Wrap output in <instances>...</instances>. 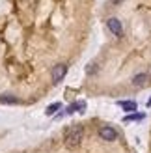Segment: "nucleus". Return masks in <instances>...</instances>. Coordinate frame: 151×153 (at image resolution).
Masks as SVG:
<instances>
[{"instance_id":"nucleus-1","label":"nucleus","mask_w":151,"mask_h":153,"mask_svg":"<svg viewBox=\"0 0 151 153\" xmlns=\"http://www.w3.org/2000/svg\"><path fill=\"white\" fill-rule=\"evenodd\" d=\"M82 138H84V127L73 125L71 129H67V133H65V146L69 149H75V148L80 146Z\"/></svg>"},{"instance_id":"nucleus-2","label":"nucleus","mask_w":151,"mask_h":153,"mask_svg":"<svg viewBox=\"0 0 151 153\" xmlns=\"http://www.w3.org/2000/svg\"><path fill=\"white\" fill-rule=\"evenodd\" d=\"M67 75V64H56L54 67L50 69V79L54 84H60Z\"/></svg>"},{"instance_id":"nucleus-3","label":"nucleus","mask_w":151,"mask_h":153,"mask_svg":"<svg viewBox=\"0 0 151 153\" xmlns=\"http://www.w3.org/2000/svg\"><path fill=\"white\" fill-rule=\"evenodd\" d=\"M99 136L104 142H114V140H118V131L112 125H103L99 129Z\"/></svg>"},{"instance_id":"nucleus-4","label":"nucleus","mask_w":151,"mask_h":153,"mask_svg":"<svg viewBox=\"0 0 151 153\" xmlns=\"http://www.w3.org/2000/svg\"><path fill=\"white\" fill-rule=\"evenodd\" d=\"M107 26L112 34H114L116 37H123V25H121V21L116 19V17H110L107 21Z\"/></svg>"},{"instance_id":"nucleus-5","label":"nucleus","mask_w":151,"mask_h":153,"mask_svg":"<svg viewBox=\"0 0 151 153\" xmlns=\"http://www.w3.org/2000/svg\"><path fill=\"white\" fill-rule=\"evenodd\" d=\"M21 99L13 94H2L0 95V105H19Z\"/></svg>"},{"instance_id":"nucleus-6","label":"nucleus","mask_w":151,"mask_h":153,"mask_svg":"<svg viewBox=\"0 0 151 153\" xmlns=\"http://www.w3.org/2000/svg\"><path fill=\"white\" fill-rule=\"evenodd\" d=\"M118 105L121 106V108H123L125 112H129V114H132V112H136V108H138V105H136V101H118Z\"/></svg>"},{"instance_id":"nucleus-7","label":"nucleus","mask_w":151,"mask_h":153,"mask_svg":"<svg viewBox=\"0 0 151 153\" xmlns=\"http://www.w3.org/2000/svg\"><path fill=\"white\" fill-rule=\"evenodd\" d=\"M147 79H149V75H147V73H138V75H134V76H132V80H131V82H132V86H136V88H138V86H144V84L147 82Z\"/></svg>"},{"instance_id":"nucleus-8","label":"nucleus","mask_w":151,"mask_h":153,"mask_svg":"<svg viewBox=\"0 0 151 153\" xmlns=\"http://www.w3.org/2000/svg\"><path fill=\"white\" fill-rule=\"evenodd\" d=\"M86 110V101H77L67 106V114H73V112H84Z\"/></svg>"},{"instance_id":"nucleus-9","label":"nucleus","mask_w":151,"mask_h":153,"mask_svg":"<svg viewBox=\"0 0 151 153\" xmlns=\"http://www.w3.org/2000/svg\"><path fill=\"white\" fill-rule=\"evenodd\" d=\"M144 118H146V114L132 112V114H127V116H123V121H125V123H129V121H142Z\"/></svg>"},{"instance_id":"nucleus-10","label":"nucleus","mask_w":151,"mask_h":153,"mask_svg":"<svg viewBox=\"0 0 151 153\" xmlns=\"http://www.w3.org/2000/svg\"><path fill=\"white\" fill-rule=\"evenodd\" d=\"M60 108H62V103H52V105L47 106L45 114H47V116H52V114H56V110H60Z\"/></svg>"},{"instance_id":"nucleus-11","label":"nucleus","mask_w":151,"mask_h":153,"mask_svg":"<svg viewBox=\"0 0 151 153\" xmlns=\"http://www.w3.org/2000/svg\"><path fill=\"white\" fill-rule=\"evenodd\" d=\"M95 71H97V65H95V64H90V65L86 67V73H88V75H93Z\"/></svg>"},{"instance_id":"nucleus-12","label":"nucleus","mask_w":151,"mask_h":153,"mask_svg":"<svg viewBox=\"0 0 151 153\" xmlns=\"http://www.w3.org/2000/svg\"><path fill=\"white\" fill-rule=\"evenodd\" d=\"M147 106H149V108H151V97H149V101H147Z\"/></svg>"},{"instance_id":"nucleus-13","label":"nucleus","mask_w":151,"mask_h":153,"mask_svg":"<svg viewBox=\"0 0 151 153\" xmlns=\"http://www.w3.org/2000/svg\"><path fill=\"white\" fill-rule=\"evenodd\" d=\"M112 2H114V4H119V2H121V0H112Z\"/></svg>"}]
</instances>
